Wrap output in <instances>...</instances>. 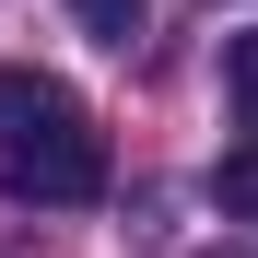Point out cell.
<instances>
[{
	"instance_id": "3957f363",
	"label": "cell",
	"mask_w": 258,
	"mask_h": 258,
	"mask_svg": "<svg viewBox=\"0 0 258 258\" xmlns=\"http://www.w3.org/2000/svg\"><path fill=\"white\" fill-rule=\"evenodd\" d=\"M223 94L258 117V24H246V35H223Z\"/></svg>"
},
{
	"instance_id": "277c9868",
	"label": "cell",
	"mask_w": 258,
	"mask_h": 258,
	"mask_svg": "<svg viewBox=\"0 0 258 258\" xmlns=\"http://www.w3.org/2000/svg\"><path fill=\"white\" fill-rule=\"evenodd\" d=\"M211 188H223V211H258V141L223 153V176H211Z\"/></svg>"
},
{
	"instance_id": "5b68a950",
	"label": "cell",
	"mask_w": 258,
	"mask_h": 258,
	"mask_svg": "<svg viewBox=\"0 0 258 258\" xmlns=\"http://www.w3.org/2000/svg\"><path fill=\"white\" fill-rule=\"evenodd\" d=\"M200 258H246V246H200Z\"/></svg>"
},
{
	"instance_id": "7a4b0ae2",
	"label": "cell",
	"mask_w": 258,
	"mask_h": 258,
	"mask_svg": "<svg viewBox=\"0 0 258 258\" xmlns=\"http://www.w3.org/2000/svg\"><path fill=\"white\" fill-rule=\"evenodd\" d=\"M82 12V35H106V47H129V35L153 24V0H71Z\"/></svg>"
},
{
	"instance_id": "6da1fadb",
	"label": "cell",
	"mask_w": 258,
	"mask_h": 258,
	"mask_svg": "<svg viewBox=\"0 0 258 258\" xmlns=\"http://www.w3.org/2000/svg\"><path fill=\"white\" fill-rule=\"evenodd\" d=\"M94 188H106V129L82 117V94L47 71H0V200L82 211Z\"/></svg>"
}]
</instances>
